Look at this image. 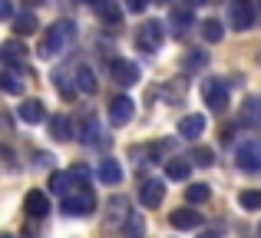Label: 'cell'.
I'll use <instances>...</instances> for the list:
<instances>
[{
  "mask_svg": "<svg viewBox=\"0 0 261 238\" xmlns=\"http://www.w3.org/2000/svg\"><path fill=\"white\" fill-rule=\"evenodd\" d=\"M73 40H76V23H70V20H57L53 27H46V37L40 40V57H43V60L60 57Z\"/></svg>",
  "mask_w": 261,
  "mask_h": 238,
  "instance_id": "obj_1",
  "label": "cell"
},
{
  "mask_svg": "<svg viewBox=\"0 0 261 238\" xmlns=\"http://www.w3.org/2000/svg\"><path fill=\"white\" fill-rule=\"evenodd\" d=\"M17 116H20V122H30V126H37V122L46 119V106L40 103V99H23V103L17 106Z\"/></svg>",
  "mask_w": 261,
  "mask_h": 238,
  "instance_id": "obj_12",
  "label": "cell"
},
{
  "mask_svg": "<svg viewBox=\"0 0 261 238\" xmlns=\"http://www.w3.org/2000/svg\"><path fill=\"white\" fill-rule=\"evenodd\" d=\"M99 133H102V129H99V119H96V116H86V119H83V133H80V139H83L86 146H96V142H99Z\"/></svg>",
  "mask_w": 261,
  "mask_h": 238,
  "instance_id": "obj_23",
  "label": "cell"
},
{
  "mask_svg": "<svg viewBox=\"0 0 261 238\" xmlns=\"http://www.w3.org/2000/svg\"><path fill=\"white\" fill-rule=\"evenodd\" d=\"M228 20H231V30H251L255 27V7L248 0H231Z\"/></svg>",
  "mask_w": 261,
  "mask_h": 238,
  "instance_id": "obj_6",
  "label": "cell"
},
{
  "mask_svg": "<svg viewBox=\"0 0 261 238\" xmlns=\"http://www.w3.org/2000/svg\"><path fill=\"white\" fill-rule=\"evenodd\" d=\"M53 86L60 90V96H63L66 103H70V99L76 96V86H70V83H66V73H63V70H57V73H53Z\"/></svg>",
  "mask_w": 261,
  "mask_h": 238,
  "instance_id": "obj_26",
  "label": "cell"
},
{
  "mask_svg": "<svg viewBox=\"0 0 261 238\" xmlns=\"http://www.w3.org/2000/svg\"><path fill=\"white\" fill-rule=\"evenodd\" d=\"M113 80L119 86H136L139 83V66H136L133 60H116L113 63Z\"/></svg>",
  "mask_w": 261,
  "mask_h": 238,
  "instance_id": "obj_10",
  "label": "cell"
},
{
  "mask_svg": "<svg viewBox=\"0 0 261 238\" xmlns=\"http://www.w3.org/2000/svg\"><path fill=\"white\" fill-rule=\"evenodd\" d=\"M96 7H99V13L109 20V23H119L122 10H119V4H116V0H96Z\"/></svg>",
  "mask_w": 261,
  "mask_h": 238,
  "instance_id": "obj_27",
  "label": "cell"
},
{
  "mask_svg": "<svg viewBox=\"0 0 261 238\" xmlns=\"http://www.w3.org/2000/svg\"><path fill=\"white\" fill-rule=\"evenodd\" d=\"M208 195H212V189L205 186V182H192V186L185 189V199H189L192 205H198V202H208Z\"/></svg>",
  "mask_w": 261,
  "mask_h": 238,
  "instance_id": "obj_24",
  "label": "cell"
},
{
  "mask_svg": "<svg viewBox=\"0 0 261 238\" xmlns=\"http://www.w3.org/2000/svg\"><path fill=\"white\" fill-rule=\"evenodd\" d=\"M162 40H166V23H159V20H146L136 30V46L142 53H155L162 46Z\"/></svg>",
  "mask_w": 261,
  "mask_h": 238,
  "instance_id": "obj_3",
  "label": "cell"
},
{
  "mask_svg": "<svg viewBox=\"0 0 261 238\" xmlns=\"http://www.w3.org/2000/svg\"><path fill=\"white\" fill-rule=\"evenodd\" d=\"M169 225L178 228V232H185V228H198V225H202V212H195V208H175V212L169 215Z\"/></svg>",
  "mask_w": 261,
  "mask_h": 238,
  "instance_id": "obj_15",
  "label": "cell"
},
{
  "mask_svg": "<svg viewBox=\"0 0 261 238\" xmlns=\"http://www.w3.org/2000/svg\"><path fill=\"white\" fill-rule=\"evenodd\" d=\"M238 205L248 208V212H258V208H261V192H255V189H245V192L238 195Z\"/></svg>",
  "mask_w": 261,
  "mask_h": 238,
  "instance_id": "obj_29",
  "label": "cell"
},
{
  "mask_svg": "<svg viewBox=\"0 0 261 238\" xmlns=\"http://www.w3.org/2000/svg\"><path fill=\"white\" fill-rule=\"evenodd\" d=\"M205 63H208V57H205L202 50H189L185 53V70H202Z\"/></svg>",
  "mask_w": 261,
  "mask_h": 238,
  "instance_id": "obj_32",
  "label": "cell"
},
{
  "mask_svg": "<svg viewBox=\"0 0 261 238\" xmlns=\"http://www.w3.org/2000/svg\"><path fill=\"white\" fill-rule=\"evenodd\" d=\"M162 199H166V186H162L159 179H146V182L139 186V202H142L146 208H155Z\"/></svg>",
  "mask_w": 261,
  "mask_h": 238,
  "instance_id": "obj_9",
  "label": "cell"
},
{
  "mask_svg": "<svg viewBox=\"0 0 261 238\" xmlns=\"http://www.w3.org/2000/svg\"><path fill=\"white\" fill-rule=\"evenodd\" d=\"M258 238H261V222H258Z\"/></svg>",
  "mask_w": 261,
  "mask_h": 238,
  "instance_id": "obj_39",
  "label": "cell"
},
{
  "mask_svg": "<svg viewBox=\"0 0 261 238\" xmlns=\"http://www.w3.org/2000/svg\"><path fill=\"white\" fill-rule=\"evenodd\" d=\"M70 172H53L50 175V192H57V195H66L70 192Z\"/></svg>",
  "mask_w": 261,
  "mask_h": 238,
  "instance_id": "obj_28",
  "label": "cell"
},
{
  "mask_svg": "<svg viewBox=\"0 0 261 238\" xmlns=\"http://www.w3.org/2000/svg\"><path fill=\"white\" fill-rule=\"evenodd\" d=\"M13 17V4L10 0H0V20H10Z\"/></svg>",
  "mask_w": 261,
  "mask_h": 238,
  "instance_id": "obj_34",
  "label": "cell"
},
{
  "mask_svg": "<svg viewBox=\"0 0 261 238\" xmlns=\"http://www.w3.org/2000/svg\"><path fill=\"white\" fill-rule=\"evenodd\" d=\"M0 60H4L7 66H23L27 46L20 43V40H4V43H0Z\"/></svg>",
  "mask_w": 261,
  "mask_h": 238,
  "instance_id": "obj_14",
  "label": "cell"
},
{
  "mask_svg": "<svg viewBox=\"0 0 261 238\" xmlns=\"http://www.w3.org/2000/svg\"><path fill=\"white\" fill-rule=\"evenodd\" d=\"M152 4H169V0H152Z\"/></svg>",
  "mask_w": 261,
  "mask_h": 238,
  "instance_id": "obj_38",
  "label": "cell"
},
{
  "mask_svg": "<svg viewBox=\"0 0 261 238\" xmlns=\"http://www.w3.org/2000/svg\"><path fill=\"white\" fill-rule=\"evenodd\" d=\"M76 90L80 93H96V90H99V80H96V73L89 70L86 63L76 66Z\"/></svg>",
  "mask_w": 261,
  "mask_h": 238,
  "instance_id": "obj_19",
  "label": "cell"
},
{
  "mask_svg": "<svg viewBox=\"0 0 261 238\" xmlns=\"http://www.w3.org/2000/svg\"><path fill=\"white\" fill-rule=\"evenodd\" d=\"M238 126L245 129L261 126V96H245V103L238 106Z\"/></svg>",
  "mask_w": 261,
  "mask_h": 238,
  "instance_id": "obj_8",
  "label": "cell"
},
{
  "mask_svg": "<svg viewBox=\"0 0 261 238\" xmlns=\"http://www.w3.org/2000/svg\"><path fill=\"white\" fill-rule=\"evenodd\" d=\"M202 238H218V235H212V232H208V235H202Z\"/></svg>",
  "mask_w": 261,
  "mask_h": 238,
  "instance_id": "obj_37",
  "label": "cell"
},
{
  "mask_svg": "<svg viewBox=\"0 0 261 238\" xmlns=\"http://www.w3.org/2000/svg\"><path fill=\"white\" fill-rule=\"evenodd\" d=\"M60 208H63L66 215H89L96 208V195H93V189H73V192H66L63 195V202H60Z\"/></svg>",
  "mask_w": 261,
  "mask_h": 238,
  "instance_id": "obj_2",
  "label": "cell"
},
{
  "mask_svg": "<svg viewBox=\"0 0 261 238\" xmlns=\"http://www.w3.org/2000/svg\"><path fill=\"white\" fill-rule=\"evenodd\" d=\"M189 172H192V162H189V159H178V155H175V159H169V162H166V175H169L172 182L189 179Z\"/></svg>",
  "mask_w": 261,
  "mask_h": 238,
  "instance_id": "obj_20",
  "label": "cell"
},
{
  "mask_svg": "<svg viewBox=\"0 0 261 238\" xmlns=\"http://www.w3.org/2000/svg\"><path fill=\"white\" fill-rule=\"evenodd\" d=\"M235 162L242 172H261V142L258 139H248L235 149Z\"/></svg>",
  "mask_w": 261,
  "mask_h": 238,
  "instance_id": "obj_5",
  "label": "cell"
},
{
  "mask_svg": "<svg viewBox=\"0 0 261 238\" xmlns=\"http://www.w3.org/2000/svg\"><path fill=\"white\" fill-rule=\"evenodd\" d=\"M202 133H205V116L192 113V116L178 119V136H182V139H198Z\"/></svg>",
  "mask_w": 261,
  "mask_h": 238,
  "instance_id": "obj_16",
  "label": "cell"
},
{
  "mask_svg": "<svg viewBox=\"0 0 261 238\" xmlns=\"http://www.w3.org/2000/svg\"><path fill=\"white\" fill-rule=\"evenodd\" d=\"M136 116V103L129 96H116L113 103H109V122H113L116 129H122V126H129Z\"/></svg>",
  "mask_w": 261,
  "mask_h": 238,
  "instance_id": "obj_7",
  "label": "cell"
},
{
  "mask_svg": "<svg viewBox=\"0 0 261 238\" xmlns=\"http://www.w3.org/2000/svg\"><path fill=\"white\" fill-rule=\"evenodd\" d=\"M99 182H106V186H119V182H122V166L116 159H102L99 162Z\"/></svg>",
  "mask_w": 261,
  "mask_h": 238,
  "instance_id": "obj_18",
  "label": "cell"
},
{
  "mask_svg": "<svg viewBox=\"0 0 261 238\" xmlns=\"http://www.w3.org/2000/svg\"><path fill=\"white\" fill-rule=\"evenodd\" d=\"M109 219H126L129 215V202L122 199V195H116V199H109Z\"/></svg>",
  "mask_w": 261,
  "mask_h": 238,
  "instance_id": "obj_31",
  "label": "cell"
},
{
  "mask_svg": "<svg viewBox=\"0 0 261 238\" xmlns=\"http://www.w3.org/2000/svg\"><path fill=\"white\" fill-rule=\"evenodd\" d=\"M126 7L133 13H142V10H146V0H126Z\"/></svg>",
  "mask_w": 261,
  "mask_h": 238,
  "instance_id": "obj_35",
  "label": "cell"
},
{
  "mask_svg": "<svg viewBox=\"0 0 261 238\" xmlns=\"http://www.w3.org/2000/svg\"><path fill=\"white\" fill-rule=\"evenodd\" d=\"M23 208H27V215H30V219H43V215L50 212V199H46V192L33 189V192H27Z\"/></svg>",
  "mask_w": 261,
  "mask_h": 238,
  "instance_id": "obj_13",
  "label": "cell"
},
{
  "mask_svg": "<svg viewBox=\"0 0 261 238\" xmlns=\"http://www.w3.org/2000/svg\"><path fill=\"white\" fill-rule=\"evenodd\" d=\"M37 17L33 13H20V17H13V30H17V37H30V33H37Z\"/></svg>",
  "mask_w": 261,
  "mask_h": 238,
  "instance_id": "obj_22",
  "label": "cell"
},
{
  "mask_svg": "<svg viewBox=\"0 0 261 238\" xmlns=\"http://www.w3.org/2000/svg\"><path fill=\"white\" fill-rule=\"evenodd\" d=\"M122 238H146V219H142V212H129L122 219Z\"/></svg>",
  "mask_w": 261,
  "mask_h": 238,
  "instance_id": "obj_17",
  "label": "cell"
},
{
  "mask_svg": "<svg viewBox=\"0 0 261 238\" xmlns=\"http://www.w3.org/2000/svg\"><path fill=\"white\" fill-rule=\"evenodd\" d=\"M0 90L10 93V96H20V93H23V80H20V73L17 70H7L4 76H0Z\"/></svg>",
  "mask_w": 261,
  "mask_h": 238,
  "instance_id": "obj_21",
  "label": "cell"
},
{
  "mask_svg": "<svg viewBox=\"0 0 261 238\" xmlns=\"http://www.w3.org/2000/svg\"><path fill=\"white\" fill-rule=\"evenodd\" d=\"M83 4H86V0H83Z\"/></svg>",
  "mask_w": 261,
  "mask_h": 238,
  "instance_id": "obj_41",
  "label": "cell"
},
{
  "mask_svg": "<svg viewBox=\"0 0 261 238\" xmlns=\"http://www.w3.org/2000/svg\"><path fill=\"white\" fill-rule=\"evenodd\" d=\"M192 162H195V166H212V162H215V152H212V149H195V152H192Z\"/></svg>",
  "mask_w": 261,
  "mask_h": 238,
  "instance_id": "obj_33",
  "label": "cell"
},
{
  "mask_svg": "<svg viewBox=\"0 0 261 238\" xmlns=\"http://www.w3.org/2000/svg\"><path fill=\"white\" fill-rule=\"evenodd\" d=\"M169 23H172L175 37H185V33L195 27V13H192V7H175V10L169 13Z\"/></svg>",
  "mask_w": 261,
  "mask_h": 238,
  "instance_id": "obj_11",
  "label": "cell"
},
{
  "mask_svg": "<svg viewBox=\"0 0 261 238\" xmlns=\"http://www.w3.org/2000/svg\"><path fill=\"white\" fill-rule=\"evenodd\" d=\"M202 37H205V43H218V40L225 37V27L218 23V20H205L202 23Z\"/></svg>",
  "mask_w": 261,
  "mask_h": 238,
  "instance_id": "obj_25",
  "label": "cell"
},
{
  "mask_svg": "<svg viewBox=\"0 0 261 238\" xmlns=\"http://www.w3.org/2000/svg\"><path fill=\"white\" fill-rule=\"evenodd\" d=\"M0 238H13V235H0Z\"/></svg>",
  "mask_w": 261,
  "mask_h": 238,
  "instance_id": "obj_40",
  "label": "cell"
},
{
  "mask_svg": "<svg viewBox=\"0 0 261 238\" xmlns=\"http://www.w3.org/2000/svg\"><path fill=\"white\" fill-rule=\"evenodd\" d=\"M202 103L208 110L222 113L228 106V83L225 80H202Z\"/></svg>",
  "mask_w": 261,
  "mask_h": 238,
  "instance_id": "obj_4",
  "label": "cell"
},
{
  "mask_svg": "<svg viewBox=\"0 0 261 238\" xmlns=\"http://www.w3.org/2000/svg\"><path fill=\"white\" fill-rule=\"evenodd\" d=\"M50 129H53V139H60V142L70 139V119H66V116H53Z\"/></svg>",
  "mask_w": 261,
  "mask_h": 238,
  "instance_id": "obj_30",
  "label": "cell"
},
{
  "mask_svg": "<svg viewBox=\"0 0 261 238\" xmlns=\"http://www.w3.org/2000/svg\"><path fill=\"white\" fill-rule=\"evenodd\" d=\"M198 4H205V0H189V7H198Z\"/></svg>",
  "mask_w": 261,
  "mask_h": 238,
  "instance_id": "obj_36",
  "label": "cell"
}]
</instances>
